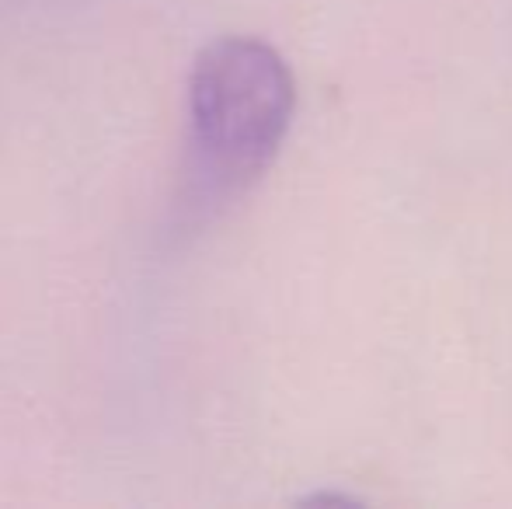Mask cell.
Returning a JSON list of instances; mask_svg holds the SVG:
<instances>
[{"mask_svg":"<svg viewBox=\"0 0 512 509\" xmlns=\"http://www.w3.org/2000/svg\"><path fill=\"white\" fill-rule=\"evenodd\" d=\"M297 112V81L276 46L223 35L199 49L189 74L192 192L220 203L251 189L283 150Z\"/></svg>","mask_w":512,"mask_h":509,"instance_id":"6da1fadb","label":"cell"}]
</instances>
